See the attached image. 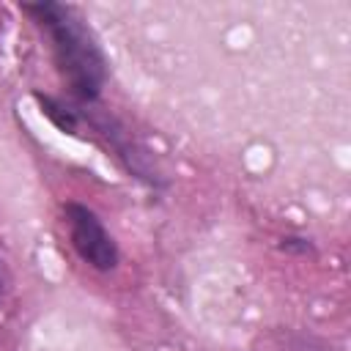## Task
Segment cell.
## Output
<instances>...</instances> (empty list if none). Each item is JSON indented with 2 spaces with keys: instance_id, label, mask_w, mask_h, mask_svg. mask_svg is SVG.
I'll list each match as a JSON object with an SVG mask.
<instances>
[{
  "instance_id": "cell-6",
  "label": "cell",
  "mask_w": 351,
  "mask_h": 351,
  "mask_svg": "<svg viewBox=\"0 0 351 351\" xmlns=\"http://www.w3.org/2000/svg\"><path fill=\"white\" fill-rule=\"evenodd\" d=\"M5 291H8V274H5V266L0 263V299L5 296Z\"/></svg>"
},
{
  "instance_id": "cell-5",
  "label": "cell",
  "mask_w": 351,
  "mask_h": 351,
  "mask_svg": "<svg viewBox=\"0 0 351 351\" xmlns=\"http://www.w3.org/2000/svg\"><path fill=\"white\" fill-rule=\"evenodd\" d=\"M280 250H285V252H293V250H299V252H310V250H313V244H310L307 239L285 236V239H282V244H280Z\"/></svg>"
},
{
  "instance_id": "cell-4",
  "label": "cell",
  "mask_w": 351,
  "mask_h": 351,
  "mask_svg": "<svg viewBox=\"0 0 351 351\" xmlns=\"http://www.w3.org/2000/svg\"><path fill=\"white\" fill-rule=\"evenodd\" d=\"M33 99L38 104V110L66 134H77L82 129V115H80V107L71 104L69 99H60V96H52V93H41V90H33Z\"/></svg>"
},
{
  "instance_id": "cell-1",
  "label": "cell",
  "mask_w": 351,
  "mask_h": 351,
  "mask_svg": "<svg viewBox=\"0 0 351 351\" xmlns=\"http://www.w3.org/2000/svg\"><path fill=\"white\" fill-rule=\"evenodd\" d=\"M22 11L36 22V27L47 36L49 52L55 60V69L66 85L69 101L77 107H90L99 101L107 77L110 63L96 41L88 22L80 16L74 5L63 3H22Z\"/></svg>"
},
{
  "instance_id": "cell-3",
  "label": "cell",
  "mask_w": 351,
  "mask_h": 351,
  "mask_svg": "<svg viewBox=\"0 0 351 351\" xmlns=\"http://www.w3.org/2000/svg\"><path fill=\"white\" fill-rule=\"evenodd\" d=\"M63 217L69 225V241H71L74 252L96 271H112L121 261V252H118V244L112 241L110 230L99 219V214L93 208H88L85 203L71 200L63 206Z\"/></svg>"
},
{
  "instance_id": "cell-2",
  "label": "cell",
  "mask_w": 351,
  "mask_h": 351,
  "mask_svg": "<svg viewBox=\"0 0 351 351\" xmlns=\"http://www.w3.org/2000/svg\"><path fill=\"white\" fill-rule=\"evenodd\" d=\"M80 115H82V126L88 123L90 132H96L99 140L107 143V148L115 154V159L140 181H145L148 186H162V173L159 167L154 165L151 154L145 151L143 143L134 140V134L112 115L107 112H93L90 107H80Z\"/></svg>"
}]
</instances>
